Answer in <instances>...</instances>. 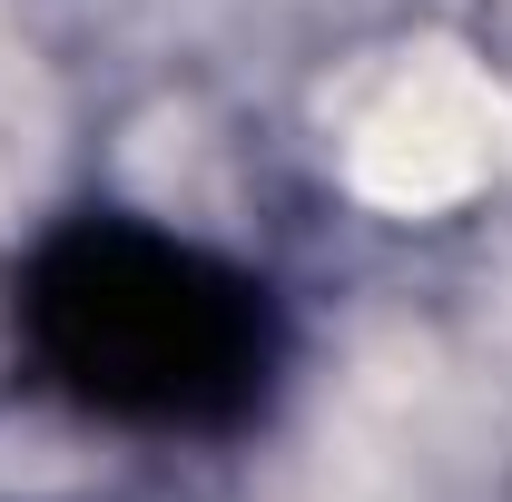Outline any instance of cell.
<instances>
[{"mask_svg":"<svg viewBox=\"0 0 512 502\" xmlns=\"http://www.w3.org/2000/svg\"><path fill=\"white\" fill-rule=\"evenodd\" d=\"M40 325L69 355V375L109 404L148 414H197L247 375L256 325L237 296H217L188 256L138 247V237H89L60 276L40 286Z\"/></svg>","mask_w":512,"mask_h":502,"instance_id":"1","label":"cell"}]
</instances>
